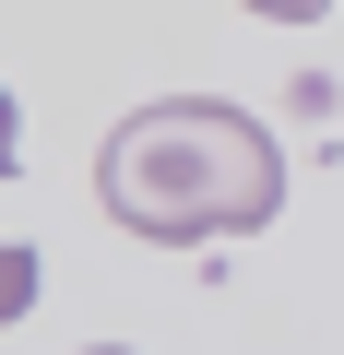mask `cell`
I'll return each instance as SVG.
<instances>
[{
	"label": "cell",
	"instance_id": "6da1fadb",
	"mask_svg": "<svg viewBox=\"0 0 344 355\" xmlns=\"http://www.w3.org/2000/svg\"><path fill=\"white\" fill-rule=\"evenodd\" d=\"M95 202L154 237V249H190V237H249L285 214V142L226 107V95H154L107 130L95 154Z\"/></svg>",
	"mask_w": 344,
	"mask_h": 355
},
{
	"label": "cell",
	"instance_id": "7a4b0ae2",
	"mask_svg": "<svg viewBox=\"0 0 344 355\" xmlns=\"http://www.w3.org/2000/svg\"><path fill=\"white\" fill-rule=\"evenodd\" d=\"M24 308H36V249L0 237V320H24Z\"/></svg>",
	"mask_w": 344,
	"mask_h": 355
},
{
	"label": "cell",
	"instance_id": "3957f363",
	"mask_svg": "<svg viewBox=\"0 0 344 355\" xmlns=\"http://www.w3.org/2000/svg\"><path fill=\"white\" fill-rule=\"evenodd\" d=\"M238 12H261V24H320L332 0H238Z\"/></svg>",
	"mask_w": 344,
	"mask_h": 355
},
{
	"label": "cell",
	"instance_id": "277c9868",
	"mask_svg": "<svg viewBox=\"0 0 344 355\" xmlns=\"http://www.w3.org/2000/svg\"><path fill=\"white\" fill-rule=\"evenodd\" d=\"M24 166V119H13V95H0V178Z\"/></svg>",
	"mask_w": 344,
	"mask_h": 355
},
{
	"label": "cell",
	"instance_id": "5b68a950",
	"mask_svg": "<svg viewBox=\"0 0 344 355\" xmlns=\"http://www.w3.org/2000/svg\"><path fill=\"white\" fill-rule=\"evenodd\" d=\"M83 355H131V343H83Z\"/></svg>",
	"mask_w": 344,
	"mask_h": 355
}]
</instances>
